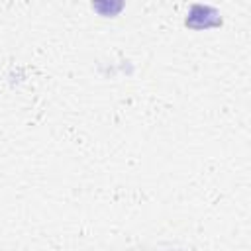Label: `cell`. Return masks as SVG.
Returning a JSON list of instances; mask_svg holds the SVG:
<instances>
[{"mask_svg":"<svg viewBox=\"0 0 251 251\" xmlns=\"http://www.w3.org/2000/svg\"><path fill=\"white\" fill-rule=\"evenodd\" d=\"M184 25L190 29H208V27H220L222 16L216 8L206 4H194L184 20Z\"/></svg>","mask_w":251,"mask_h":251,"instance_id":"6da1fadb","label":"cell"},{"mask_svg":"<svg viewBox=\"0 0 251 251\" xmlns=\"http://www.w3.org/2000/svg\"><path fill=\"white\" fill-rule=\"evenodd\" d=\"M126 0H92V8L96 14L104 18H114L124 10Z\"/></svg>","mask_w":251,"mask_h":251,"instance_id":"7a4b0ae2","label":"cell"}]
</instances>
